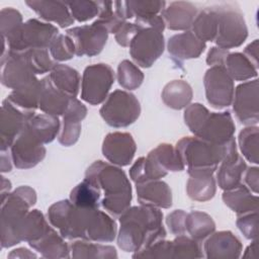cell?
<instances>
[{
    "instance_id": "cell-9",
    "label": "cell",
    "mask_w": 259,
    "mask_h": 259,
    "mask_svg": "<svg viewBox=\"0 0 259 259\" xmlns=\"http://www.w3.org/2000/svg\"><path fill=\"white\" fill-rule=\"evenodd\" d=\"M112 68L104 63L93 64L85 68L81 79V99L91 105L105 101L114 82Z\"/></svg>"
},
{
    "instance_id": "cell-61",
    "label": "cell",
    "mask_w": 259,
    "mask_h": 259,
    "mask_svg": "<svg viewBox=\"0 0 259 259\" xmlns=\"http://www.w3.org/2000/svg\"><path fill=\"white\" fill-rule=\"evenodd\" d=\"M256 251H257V241L252 240V243L246 248L243 255H241V256L244 258L254 259V258H256Z\"/></svg>"
},
{
    "instance_id": "cell-28",
    "label": "cell",
    "mask_w": 259,
    "mask_h": 259,
    "mask_svg": "<svg viewBox=\"0 0 259 259\" xmlns=\"http://www.w3.org/2000/svg\"><path fill=\"white\" fill-rule=\"evenodd\" d=\"M222 198L225 204L236 212L237 215L258 210V195L253 194L243 183L230 190H225Z\"/></svg>"
},
{
    "instance_id": "cell-4",
    "label": "cell",
    "mask_w": 259,
    "mask_h": 259,
    "mask_svg": "<svg viewBox=\"0 0 259 259\" xmlns=\"http://www.w3.org/2000/svg\"><path fill=\"white\" fill-rule=\"evenodd\" d=\"M36 202V192L30 186L22 185L1 199L0 227L1 247L10 248L21 241L20 227L29 211Z\"/></svg>"
},
{
    "instance_id": "cell-23",
    "label": "cell",
    "mask_w": 259,
    "mask_h": 259,
    "mask_svg": "<svg viewBox=\"0 0 259 259\" xmlns=\"http://www.w3.org/2000/svg\"><path fill=\"white\" fill-rule=\"evenodd\" d=\"M137 197L140 204L157 208H169L172 205L170 186L160 179L136 184Z\"/></svg>"
},
{
    "instance_id": "cell-58",
    "label": "cell",
    "mask_w": 259,
    "mask_h": 259,
    "mask_svg": "<svg viewBox=\"0 0 259 259\" xmlns=\"http://www.w3.org/2000/svg\"><path fill=\"white\" fill-rule=\"evenodd\" d=\"M258 48H259V41L258 39H254L251 44H249L245 50L244 55L249 59V61L255 66V68H259V62H258Z\"/></svg>"
},
{
    "instance_id": "cell-29",
    "label": "cell",
    "mask_w": 259,
    "mask_h": 259,
    "mask_svg": "<svg viewBox=\"0 0 259 259\" xmlns=\"http://www.w3.org/2000/svg\"><path fill=\"white\" fill-rule=\"evenodd\" d=\"M62 235L53 228L39 239L28 243V245L38 252L44 258L58 259L71 257L70 245H68Z\"/></svg>"
},
{
    "instance_id": "cell-7",
    "label": "cell",
    "mask_w": 259,
    "mask_h": 259,
    "mask_svg": "<svg viewBox=\"0 0 259 259\" xmlns=\"http://www.w3.org/2000/svg\"><path fill=\"white\" fill-rule=\"evenodd\" d=\"M58 34L59 29L54 24L31 18L4 39L8 44V51L19 53L33 49H49Z\"/></svg>"
},
{
    "instance_id": "cell-20",
    "label": "cell",
    "mask_w": 259,
    "mask_h": 259,
    "mask_svg": "<svg viewBox=\"0 0 259 259\" xmlns=\"http://www.w3.org/2000/svg\"><path fill=\"white\" fill-rule=\"evenodd\" d=\"M86 115V106L76 97L70 98L63 114V123L58 137V141L61 145L70 147L77 143L81 134V122Z\"/></svg>"
},
{
    "instance_id": "cell-12",
    "label": "cell",
    "mask_w": 259,
    "mask_h": 259,
    "mask_svg": "<svg viewBox=\"0 0 259 259\" xmlns=\"http://www.w3.org/2000/svg\"><path fill=\"white\" fill-rule=\"evenodd\" d=\"M44 144L28 128L27 123L10 147L13 165L17 169H30L46 157Z\"/></svg>"
},
{
    "instance_id": "cell-41",
    "label": "cell",
    "mask_w": 259,
    "mask_h": 259,
    "mask_svg": "<svg viewBox=\"0 0 259 259\" xmlns=\"http://www.w3.org/2000/svg\"><path fill=\"white\" fill-rule=\"evenodd\" d=\"M44 213L38 209H32L25 215L20 227V239L27 243L33 242L51 230Z\"/></svg>"
},
{
    "instance_id": "cell-37",
    "label": "cell",
    "mask_w": 259,
    "mask_h": 259,
    "mask_svg": "<svg viewBox=\"0 0 259 259\" xmlns=\"http://www.w3.org/2000/svg\"><path fill=\"white\" fill-rule=\"evenodd\" d=\"M224 68L235 81H248L257 78L258 69L249 61L243 53L229 52Z\"/></svg>"
},
{
    "instance_id": "cell-22",
    "label": "cell",
    "mask_w": 259,
    "mask_h": 259,
    "mask_svg": "<svg viewBox=\"0 0 259 259\" xmlns=\"http://www.w3.org/2000/svg\"><path fill=\"white\" fill-rule=\"evenodd\" d=\"M246 168V162L239 155L238 150H233L225 157L220 163V167L217 169V182L219 187L225 191L243 183L242 179Z\"/></svg>"
},
{
    "instance_id": "cell-47",
    "label": "cell",
    "mask_w": 259,
    "mask_h": 259,
    "mask_svg": "<svg viewBox=\"0 0 259 259\" xmlns=\"http://www.w3.org/2000/svg\"><path fill=\"white\" fill-rule=\"evenodd\" d=\"M116 78L118 84L123 89L135 90L142 85L145 76L135 63L128 60H123L117 66Z\"/></svg>"
},
{
    "instance_id": "cell-57",
    "label": "cell",
    "mask_w": 259,
    "mask_h": 259,
    "mask_svg": "<svg viewBox=\"0 0 259 259\" xmlns=\"http://www.w3.org/2000/svg\"><path fill=\"white\" fill-rule=\"evenodd\" d=\"M229 52L230 51L219 48V47L210 48V50L208 51L207 56H206V64L209 67H213V66L224 67L225 60H226Z\"/></svg>"
},
{
    "instance_id": "cell-21",
    "label": "cell",
    "mask_w": 259,
    "mask_h": 259,
    "mask_svg": "<svg viewBox=\"0 0 259 259\" xmlns=\"http://www.w3.org/2000/svg\"><path fill=\"white\" fill-rule=\"evenodd\" d=\"M205 48L206 44L190 30L174 34L167 41L168 53L178 63L198 58Z\"/></svg>"
},
{
    "instance_id": "cell-56",
    "label": "cell",
    "mask_w": 259,
    "mask_h": 259,
    "mask_svg": "<svg viewBox=\"0 0 259 259\" xmlns=\"http://www.w3.org/2000/svg\"><path fill=\"white\" fill-rule=\"evenodd\" d=\"M244 184L255 194L259 192V168L258 167H247L243 179Z\"/></svg>"
},
{
    "instance_id": "cell-25",
    "label": "cell",
    "mask_w": 259,
    "mask_h": 259,
    "mask_svg": "<svg viewBox=\"0 0 259 259\" xmlns=\"http://www.w3.org/2000/svg\"><path fill=\"white\" fill-rule=\"evenodd\" d=\"M41 19L47 22H54L60 27H68L74 23V18L66 1H52V0H31L25 1Z\"/></svg>"
},
{
    "instance_id": "cell-32",
    "label": "cell",
    "mask_w": 259,
    "mask_h": 259,
    "mask_svg": "<svg viewBox=\"0 0 259 259\" xmlns=\"http://www.w3.org/2000/svg\"><path fill=\"white\" fill-rule=\"evenodd\" d=\"M27 126L44 145L52 143L61 131L58 116L46 113L34 114L28 120Z\"/></svg>"
},
{
    "instance_id": "cell-52",
    "label": "cell",
    "mask_w": 259,
    "mask_h": 259,
    "mask_svg": "<svg viewBox=\"0 0 259 259\" xmlns=\"http://www.w3.org/2000/svg\"><path fill=\"white\" fill-rule=\"evenodd\" d=\"M209 110L200 103H192L189 104L184 110V121L185 124L188 126L189 131L195 135L198 128L200 127L201 123L205 119L206 115L208 114Z\"/></svg>"
},
{
    "instance_id": "cell-44",
    "label": "cell",
    "mask_w": 259,
    "mask_h": 259,
    "mask_svg": "<svg viewBox=\"0 0 259 259\" xmlns=\"http://www.w3.org/2000/svg\"><path fill=\"white\" fill-rule=\"evenodd\" d=\"M16 53V52H15ZM35 75L51 72L57 64L51 57L48 49H33L18 53Z\"/></svg>"
},
{
    "instance_id": "cell-43",
    "label": "cell",
    "mask_w": 259,
    "mask_h": 259,
    "mask_svg": "<svg viewBox=\"0 0 259 259\" xmlns=\"http://www.w3.org/2000/svg\"><path fill=\"white\" fill-rule=\"evenodd\" d=\"M238 144L245 159L253 164L259 163V128L257 125H247L238 137Z\"/></svg>"
},
{
    "instance_id": "cell-11",
    "label": "cell",
    "mask_w": 259,
    "mask_h": 259,
    "mask_svg": "<svg viewBox=\"0 0 259 259\" xmlns=\"http://www.w3.org/2000/svg\"><path fill=\"white\" fill-rule=\"evenodd\" d=\"M203 85L207 102L217 109L228 107L232 104L235 86L224 67L213 66L206 70Z\"/></svg>"
},
{
    "instance_id": "cell-16",
    "label": "cell",
    "mask_w": 259,
    "mask_h": 259,
    "mask_svg": "<svg viewBox=\"0 0 259 259\" xmlns=\"http://www.w3.org/2000/svg\"><path fill=\"white\" fill-rule=\"evenodd\" d=\"M236 125L229 111L208 112L194 137L211 144L223 145L234 138Z\"/></svg>"
},
{
    "instance_id": "cell-18",
    "label": "cell",
    "mask_w": 259,
    "mask_h": 259,
    "mask_svg": "<svg viewBox=\"0 0 259 259\" xmlns=\"http://www.w3.org/2000/svg\"><path fill=\"white\" fill-rule=\"evenodd\" d=\"M1 57V83L5 87L15 90L37 79L18 53L8 51Z\"/></svg>"
},
{
    "instance_id": "cell-3",
    "label": "cell",
    "mask_w": 259,
    "mask_h": 259,
    "mask_svg": "<svg viewBox=\"0 0 259 259\" xmlns=\"http://www.w3.org/2000/svg\"><path fill=\"white\" fill-rule=\"evenodd\" d=\"M188 175L213 174L219 164L233 150L237 149L235 138L229 142L218 145L205 142L196 137H184L175 146Z\"/></svg>"
},
{
    "instance_id": "cell-17",
    "label": "cell",
    "mask_w": 259,
    "mask_h": 259,
    "mask_svg": "<svg viewBox=\"0 0 259 259\" xmlns=\"http://www.w3.org/2000/svg\"><path fill=\"white\" fill-rule=\"evenodd\" d=\"M101 150L104 158L110 164L124 167L132 163L137 145L131 134L114 132L105 136Z\"/></svg>"
},
{
    "instance_id": "cell-8",
    "label": "cell",
    "mask_w": 259,
    "mask_h": 259,
    "mask_svg": "<svg viewBox=\"0 0 259 259\" xmlns=\"http://www.w3.org/2000/svg\"><path fill=\"white\" fill-rule=\"evenodd\" d=\"M99 113L108 125L126 127L139 118L141 105L133 93L117 89L109 93L100 107Z\"/></svg>"
},
{
    "instance_id": "cell-46",
    "label": "cell",
    "mask_w": 259,
    "mask_h": 259,
    "mask_svg": "<svg viewBox=\"0 0 259 259\" xmlns=\"http://www.w3.org/2000/svg\"><path fill=\"white\" fill-rule=\"evenodd\" d=\"M125 19H138L161 14L166 6L165 1L145 0V1H124Z\"/></svg>"
},
{
    "instance_id": "cell-39",
    "label": "cell",
    "mask_w": 259,
    "mask_h": 259,
    "mask_svg": "<svg viewBox=\"0 0 259 259\" xmlns=\"http://www.w3.org/2000/svg\"><path fill=\"white\" fill-rule=\"evenodd\" d=\"M101 197L99 188L92 181L84 178L71 190L69 199L76 206L82 208H99Z\"/></svg>"
},
{
    "instance_id": "cell-40",
    "label": "cell",
    "mask_w": 259,
    "mask_h": 259,
    "mask_svg": "<svg viewBox=\"0 0 259 259\" xmlns=\"http://www.w3.org/2000/svg\"><path fill=\"white\" fill-rule=\"evenodd\" d=\"M151 157L164 171L168 172H180L183 171L185 166L177 151V149L168 143L158 145L155 149L149 152Z\"/></svg>"
},
{
    "instance_id": "cell-19",
    "label": "cell",
    "mask_w": 259,
    "mask_h": 259,
    "mask_svg": "<svg viewBox=\"0 0 259 259\" xmlns=\"http://www.w3.org/2000/svg\"><path fill=\"white\" fill-rule=\"evenodd\" d=\"M243 251L241 240L231 231L213 232L203 244L204 257L207 259H237Z\"/></svg>"
},
{
    "instance_id": "cell-24",
    "label": "cell",
    "mask_w": 259,
    "mask_h": 259,
    "mask_svg": "<svg viewBox=\"0 0 259 259\" xmlns=\"http://www.w3.org/2000/svg\"><path fill=\"white\" fill-rule=\"evenodd\" d=\"M197 13V8L193 3L174 1L165 6L161 15L168 29L187 31L191 28Z\"/></svg>"
},
{
    "instance_id": "cell-14",
    "label": "cell",
    "mask_w": 259,
    "mask_h": 259,
    "mask_svg": "<svg viewBox=\"0 0 259 259\" xmlns=\"http://www.w3.org/2000/svg\"><path fill=\"white\" fill-rule=\"evenodd\" d=\"M66 34L73 40L78 57H94L100 54L108 38L107 30L95 22L69 28Z\"/></svg>"
},
{
    "instance_id": "cell-6",
    "label": "cell",
    "mask_w": 259,
    "mask_h": 259,
    "mask_svg": "<svg viewBox=\"0 0 259 259\" xmlns=\"http://www.w3.org/2000/svg\"><path fill=\"white\" fill-rule=\"evenodd\" d=\"M218 13L217 47L230 50L242 46L248 37L246 20L241 9L235 4L214 6Z\"/></svg>"
},
{
    "instance_id": "cell-10",
    "label": "cell",
    "mask_w": 259,
    "mask_h": 259,
    "mask_svg": "<svg viewBox=\"0 0 259 259\" xmlns=\"http://www.w3.org/2000/svg\"><path fill=\"white\" fill-rule=\"evenodd\" d=\"M128 48L130 55L138 67L150 68L164 52L163 32L152 27H143L135 35Z\"/></svg>"
},
{
    "instance_id": "cell-36",
    "label": "cell",
    "mask_w": 259,
    "mask_h": 259,
    "mask_svg": "<svg viewBox=\"0 0 259 259\" xmlns=\"http://www.w3.org/2000/svg\"><path fill=\"white\" fill-rule=\"evenodd\" d=\"M217 191V181L213 174L190 175L186 183V192L189 198L204 202L210 200Z\"/></svg>"
},
{
    "instance_id": "cell-31",
    "label": "cell",
    "mask_w": 259,
    "mask_h": 259,
    "mask_svg": "<svg viewBox=\"0 0 259 259\" xmlns=\"http://www.w3.org/2000/svg\"><path fill=\"white\" fill-rule=\"evenodd\" d=\"M164 104L172 109L186 108L193 97L191 86L184 80H173L165 85L161 93Z\"/></svg>"
},
{
    "instance_id": "cell-38",
    "label": "cell",
    "mask_w": 259,
    "mask_h": 259,
    "mask_svg": "<svg viewBox=\"0 0 259 259\" xmlns=\"http://www.w3.org/2000/svg\"><path fill=\"white\" fill-rule=\"evenodd\" d=\"M191 31L202 41H214L218 32V13L214 6L204 8L197 13Z\"/></svg>"
},
{
    "instance_id": "cell-2",
    "label": "cell",
    "mask_w": 259,
    "mask_h": 259,
    "mask_svg": "<svg viewBox=\"0 0 259 259\" xmlns=\"http://www.w3.org/2000/svg\"><path fill=\"white\" fill-rule=\"evenodd\" d=\"M101 192L100 205L112 217L119 218L130 206L133 198L131 182L118 166L101 160L93 162L85 172Z\"/></svg>"
},
{
    "instance_id": "cell-45",
    "label": "cell",
    "mask_w": 259,
    "mask_h": 259,
    "mask_svg": "<svg viewBox=\"0 0 259 259\" xmlns=\"http://www.w3.org/2000/svg\"><path fill=\"white\" fill-rule=\"evenodd\" d=\"M204 254L200 247V243L185 235L176 236L171 241V256L170 259H188L202 258Z\"/></svg>"
},
{
    "instance_id": "cell-34",
    "label": "cell",
    "mask_w": 259,
    "mask_h": 259,
    "mask_svg": "<svg viewBox=\"0 0 259 259\" xmlns=\"http://www.w3.org/2000/svg\"><path fill=\"white\" fill-rule=\"evenodd\" d=\"M185 229L190 238L201 243L215 231V223L208 213L192 210L186 214Z\"/></svg>"
},
{
    "instance_id": "cell-15",
    "label": "cell",
    "mask_w": 259,
    "mask_h": 259,
    "mask_svg": "<svg viewBox=\"0 0 259 259\" xmlns=\"http://www.w3.org/2000/svg\"><path fill=\"white\" fill-rule=\"evenodd\" d=\"M34 112H26L12 104L7 98L3 100L0 114L1 151H7L24 128Z\"/></svg>"
},
{
    "instance_id": "cell-59",
    "label": "cell",
    "mask_w": 259,
    "mask_h": 259,
    "mask_svg": "<svg viewBox=\"0 0 259 259\" xmlns=\"http://www.w3.org/2000/svg\"><path fill=\"white\" fill-rule=\"evenodd\" d=\"M36 257L37 255L35 253L31 252L30 250L24 247L14 249L8 254V258H36Z\"/></svg>"
},
{
    "instance_id": "cell-53",
    "label": "cell",
    "mask_w": 259,
    "mask_h": 259,
    "mask_svg": "<svg viewBox=\"0 0 259 259\" xmlns=\"http://www.w3.org/2000/svg\"><path fill=\"white\" fill-rule=\"evenodd\" d=\"M236 225L248 240H256L258 235V210L237 215Z\"/></svg>"
},
{
    "instance_id": "cell-27",
    "label": "cell",
    "mask_w": 259,
    "mask_h": 259,
    "mask_svg": "<svg viewBox=\"0 0 259 259\" xmlns=\"http://www.w3.org/2000/svg\"><path fill=\"white\" fill-rule=\"evenodd\" d=\"M41 89L38 100V108L46 114L63 115L70 98L59 89H57L51 82L49 76L40 80Z\"/></svg>"
},
{
    "instance_id": "cell-62",
    "label": "cell",
    "mask_w": 259,
    "mask_h": 259,
    "mask_svg": "<svg viewBox=\"0 0 259 259\" xmlns=\"http://www.w3.org/2000/svg\"><path fill=\"white\" fill-rule=\"evenodd\" d=\"M11 182L4 176H1V199L6 197L10 193Z\"/></svg>"
},
{
    "instance_id": "cell-35",
    "label": "cell",
    "mask_w": 259,
    "mask_h": 259,
    "mask_svg": "<svg viewBox=\"0 0 259 259\" xmlns=\"http://www.w3.org/2000/svg\"><path fill=\"white\" fill-rule=\"evenodd\" d=\"M40 89V80L35 79L19 89L12 90L7 96V99L23 111L34 112L35 109L38 108Z\"/></svg>"
},
{
    "instance_id": "cell-60",
    "label": "cell",
    "mask_w": 259,
    "mask_h": 259,
    "mask_svg": "<svg viewBox=\"0 0 259 259\" xmlns=\"http://www.w3.org/2000/svg\"><path fill=\"white\" fill-rule=\"evenodd\" d=\"M12 158L9 150L1 151V172H10L12 169Z\"/></svg>"
},
{
    "instance_id": "cell-5",
    "label": "cell",
    "mask_w": 259,
    "mask_h": 259,
    "mask_svg": "<svg viewBox=\"0 0 259 259\" xmlns=\"http://www.w3.org/2000/svg\"><path fill=\"white\" fill-rule=\"evenodd\" d=\"M76 206L70 199L53 203L48 209L50 224L67 240H86V228L91 210Z\"/></svg>"
},
{
    "instance_id": "cell-55",
    "label": "cell",
    "mask_w": 259,
    "mask_h": 259,
    "mask_svg": "<svg viewBox=\"0 0 259 259\" xmlns=\"http://www.w3.org/2000/svg\"><path fill=\"white\" fill-rule=\"evenodd\" d=\"M187 212L183 209H175L172 212L168 213L166 217V225L170 233L174 236L185 235V219Z\"/></svg>"
},
{
    "instance_id": "cell-26",
    "label": "cell",
    "mask_w": 259,
    "mask_h": 259,
    "mask_svg": "<svg viewBox=\"0 0 259 259\" xmlns=\"http://www.w3.org/2000/svg\"><path fill=\"white\" fill-rule=\"evenodd\" d=\"M116 236L117 226L115 221L99 208L92 209L86 228V240L96 243H110Z\"/></svg>"
},
{
    "instance_id": "cell-33",
    "label": "cell",
    "mask_w": 259,
    "mask_h": 259,
    "mask_svg": "<svg viewBox=\"0 0 259 259\" xmlns=\"http://www.w3.org/2000/svg\"><path fill=\"white\" fill-rule=\"evenodd\" d=\"M70 253L72 258H117V252L114 247L82 239L76 240L70 245Z\"/></svg>"
},
{
    "instance_id": "cell-51",
    "label": "cell",
    "mask_w": 259,
    "mask_h": 259,
    "mask_svg": "<svg viewBox=\"0 0 259 259\" xmlns=\"http://www.w3.org/2000/svg\"><path fill=\"white\" fill-rule=\"evenodd\" d=\"M22 15L21 13L12 8L5 7L0 11V29H1V37L7 38L16 29L22 24Z\"/></svg>"
},
{
    "instance_id": "cell-30",
    "label": "cell",
    "mask_w": 259,
    "mask_h": 259,
    "mask_svg": "<svg viewBox=\"0 0 259 259\" xmlns=\"http://www.w3.org/2000/svg\"><path fill=\"white\" fill-rule=\"evenodd\" d=\"M53 85L69 97H76L79 93L81 78L79 72L67 65L56 64L49 74Z\"/></svg>"
},
{
    "instance_id": "cell-1",
    "label": "cell",
    "mask_w": 259,
    "mask_h": 259,
    "mask_svg": "<svg viewBox=\"0 0 259 259\" xmlns=\"http://www.w3.org/2000/svg\"><path fill=\"white\" fill-rule=\"evenodd\" d=\"M118 219L117 245L124 252H139L166 238L160 208L144 204L130 206Z\"/></svg>"
},
{
    "instance_id": "cell-54",
    "label": "cell",
    "mask_w": 259,
    "mask_h": 259,
    "mask_svg": "<svg viewBox=\"0 0 259 259\" xmlns=\"http://www.w3.org/2000/svg\"><path fill=\"white\" fill-rule=\"evenodd\" d=\"M144 26L136 23V22H128L125 21L119 29L115 32L114 37L116 42L121 47H130L133 38L135 35L143 28Z\"/></svg>"
},
{
    "instance_id": "cell-49",
    "label": "cell",
    "mask_w": 259,
    "mask_h": 259,
    "mask_svg": "<svg viewBox=\"0 0 259 259\" xmlns=\"http://www.w3.org/2000/svg\"><path fill=\"white\" fill-rule=\"evenodd\" d=\"M49 52L55 62H65L71 60L75 53L73 40L67 34L59 33L49 47Z\"/></svg>"
},
{
    "instance_id": "cell-42",
    "label": "cell",
    "mask_w": 259,
    "mask_h": 259,
    "mask_svg": "<svg viewBox=\"0 0 259 259\" xmlns=\"http://www.w3.org/2000/svg\"><path fill=\"white\" fill-rule=\"evenodd\" d=\"M167 174L168 173L158 166V164L148 155L147 157L137 159L130 169V177L136 184L158 180L165 177Z\"/></svg>"
},
{
    "instance_id": "cell-48",
    "label": "cell",
    "mask_w": 259,
    "mask_h": 259,
    "mask_svg": "<svg viewBox=\"0 0 259 259\" xmlns=\"http://www.w3.org/2000/svg\"><path fill=\"white\" fill-rule=\"evenodd\" d=\"M99 13L97 19L94 20L96 24L104 27L108 33H114L125 22L114 11L113 1H97Z\"/></svg>"
},
{
    "instance_id": "cell-50",
    "label": "cell",
    "mask_w": 259,
    "mask_h": 259,
    "mask_svg": "<svg viewBox=\"0 0 259 259\" xmlns=\"http://www.w3.org/2000/svg\"><path fill=\"white\" fill-rule=\"evenodd\" d=\"M72 17L79 22L88 21L96 17L99 13L97 1L92 0H74L66 1Z\"/></svg>"
},
{
    "instance_id": "cell-13",
    "label": "cell",
    "mask_w": 259,
    "mask_h": 259,
    "mask_svg": "<svg viewBox=\"0 0 259 259\" xmlns=\"http://www.w3.org/2000/svg\"><path fill=\"white\" fill-rule=\"evenodd\" d=\"M258 79L239 84L233 96V111L237 119L246 125H256L259 121Z\"/></svg>"
}]
</instances>
